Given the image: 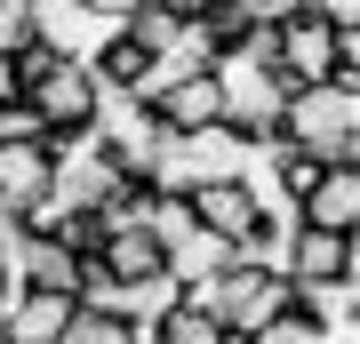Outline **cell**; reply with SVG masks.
Instances as JSON below:
<instances>
[{"label":"cell","instance_id":"6","mask_svg":"<svg viewBox=\"0 0 360 344\" xmlns=\"http://www.w3.org/2000/svg\"><path fill=\"white\" fill-rule=\"evenodd\" d=\"M281 281H360V241H352V232L296 224L288 248H281Z\"/></svg>","mask_w":360,"mask_h":344},{"label":"cell","instance_id":"17","mask_svg":"<svg viewBox=\"0 0 360 344\" xmlns=\"http://www.w3.org/2000/svg\"><path fill=\"white\" fill-rule=\"evenodd\" d=\"M184 25H193V16H168V8H136V16H120V40H129V49H144V56H168Z\"/></svg>","mask_w":360,"mask_h":344},{"label":"cell","instance_id":"15","mask_svg":"<svg viewBox=\"0 0 360 344\" xmlns=\"http://www.w3.org/2000/svg\"><path fill=\"white\" fill-rule=\"evenodd\" d=\"M144 344H232V336H224L200 305H184V288H176V305H168L153 329H144Z\"/></svg>","mask_w":360,"mask_h":344},{"label":"cell","instance_id":"3","mask_svg":"<svg viewBox=\"0 0 360 344\" xmlns=\"http://www.w3.org/2000/svg\"><path fill=\"white\" fill-rule=\"evenodd\" d=\"M184 305H200L232 344H248L257 329H272V320L288 312V281L281 272H257V265H232V272H217V281H193Z\"/></svg>","mask_w":360,"mask_h":344},{"label":"cell","instance_id":"8","mask_svg":"<svg viewBox=\"0 0 360 344\" xmlns=\"http://www.w3.org/2000/svg\"><path fill=\"white\" fill-rule=\"evenodd\" d=\"M296 224H312V232H352V241H360V160H352V168H321V177L304 184V200H296Z\"/></svg>","mask_w":360,"mask_h":344},{"label":"cell","instance_id":"4","mask_svg":"<svg viewBox=\"0 0 360 344\" xmlns=\"http://www.w3.org/2000/svg\"><path fill=\"white\" fill-rule=\"evenodd\" d=\"M129 184L112 168V153H104L96 144V128H72V136H49V192L65 208H80V217H96L104 200H112V192Z\"/></svg>","mask_w":360,"mask_h":344},{"label":"cell","instance_id":"10","mask_svg":"<svg viewBox=\"0 0 360 344\" xmlns=\"http://www.w3.org/2000/svg\"><path fill=\"white\" fill-rule=\"evenodd\" d=\"M8 248H16V272H25V288H49V296H72V305H80L89 256H72L65 241H25V232H8Z\"/></svg>","mask_w":360,"mask_h":344},{"label":"cell","instance_id":"21","mask_svg":"<svg viewBox=\"0 0 360 344\" xmlns=\"http://www.w3.org/2000/svg\"><path fill=\"white\" fill-rule=\"evenodd\" d=\"M304 16L328 32H360V0H304Z\"/></svg>","mask_w":360,"mask_h":344},{"label":"cell","instance_id":"18","mask_svg":"<svg viewBox=\"0 0 360 344\" xmlns=\"http://www.w3.org/2000/svg\"><path fill=\"white\" fill-rule=\"evenodd\" d=\"M248 344H328L321 329H312V320L304 312H296V296H288V312L281 320H272V329H257V336H248Z\"/></svg>","mask_w":360,"mask_h":344},{"label":"cell","instance_id":"2","mask_svg":"<svg viewBox=\"0 0 360 344\" xmlns=\"http://www.w3.org/2000/svg\"><path fill=\"white\" fill-rule=\"evenodd\" d=\"M16 96L32 104L40 136H72V128H96V72L72 56H49V49H25L16 56Z\"/></svg>","mask_w":360,"mask_h":344},{"label":"cell","instance_id":"1","mask_svg":"<svg viewBox=\"0 0 360 344\" xmlns=\"http://www.w3.org/2000/svg\"><path fill=\"white\" fill-rule=\"evenodd\" d=\"M272 136H281L288 153H304L312 168H352V160H360V89H345V80L288 89Z\"/></svg>","mask_w":360,"mask_h":344},{"label":"cell","instance_id":"12","mask_svg":"<svg viewBox=\"0 0 360 344\" xmlns=\"http://www.w3.org/2000/svg\"><path fill=\"white\" fill-rule=\"evenodd\" d=\"M32 200H49V136L40 144H0V208H8V224Z\"/></svg>","mask_w":360,"mask_h":344},{"label":"cell","instance_id":"16","mask_svg":"<svg viewBox=\"0 0 360 344\" xmlns=\"http://www.w3.org/2000/svg\"><path fill=\"white\" fill-rule=\"evenodd\" d=\"M56 344H144L136 320H120V312H96V305H72V329L56 336Z\"/></svg>","mask_w":360,"mask_h":344},{"label":"cell","instance_id":"25","mask_svg":"<svg viewBox=\"0 0 360 344\" xmlns=\"http://www.w3.org/2000/svg\"><path fill=\"white\" fill-rule=\"evenodd\" d=\"M8 232H16V224H8V208H0V241H8Z\"/></svg>","mask_w":360,"mask_h":344},{"label":"cell","instance_id":"14","mask_svg":"<svg viewBox=\"0 0 360 344\" xmlns=\"http://www.w3.org/2000/svg\"><path fill=\"white\" fill-rule=\"evenodd\" d=\"M153 120L168 128V136H193V128H217V80H208V72L176 80L168 96H153Z\"/></svg>","mask_w":360,"mask_h":344},{"label":"cell","instance_id":"9","mask_svg":"<svg viewBox=\"0 0 360 344\" xmlns=\"http://www.w3.org/2000/svg\"><path fill=\"white\" fill-rule=\"evenodd\" d=\"M288 296H296V312H304L328 344H360L352 336L360 329V281H288Z\"/></svg>","mask_w":360,"mask_h":344},{"label":"cell","instance_id":"23","mask_svg":"<svg viewBox=\"0 0 360 344\" xmlns=\"http://www.w3.org/2000/svg\"><path fill=\"white\" fill-rule=\"evenodd\" d=\"M89 16H104V25H120V16H136V8H153V0H80Z\"/></svg>","mask_w":360,"mask_h":344},{"label":"cell","instance_id":"13","mask_svg":"<svg viewBox=\"0 0 360 344\" xmlns=\"http://www.w3.org/2000/svg\"><path fill=\"white\" fill-rule=\"evenodd\" d=\"M0 320H8V344H56V336L72 329V296H49V288H25V296H16L8 312H0Z\"/></svg>","mask_w":360,"mask_h":344},{"label":"cell","instance_id":"5","mask_svg":"<svg viewBox=\"0 0 360 344\" xmlns=\"http://www.w3.org/2000/svg\"><path fill=\"white\" fill-rule=\"evenodd\" d=\"M112 32H120V25H104V16H89L80 0H32V49H49V56L96 64V49H104Z\"/></svg>","mask_w":360,"mask_h":344},{"label":"cell","instance_id":"24","mask_svg":"<svg viewBox=\"0 0 360 344\" xmlns=\"http://www.w3.org/2000/svg\"><path fill=\"white\" fill-rule=\"evenodd\" d=\"M0 104H16V56H0Z\"/></svg>","mask_w":360,"mask_h":344},{"label":"cell","instance_id":"11","mask_svg":"<svg viewBox=\"0 0 360 344\" xmlns=\"http://www.w3.org/2000/svg\"><path fill=\"white\" fill-rule=\"evenodd\" d=\"M184 144V177L193 184H232L248 168V136H232V128L217 120V128H193V136H176Z\"/></svg>","mask_w":360,"mask_h":344},{"label":"cell","instance_id":"22","mask_svg":"<svg viewBox=\"0 0 360 344\" xmlns=\"http://www.w3.org/2000/svg\"><path fill=\"white\" fill-rule=\"evenodd\" d=\"M16 296H25V272H16V248H8V241H0V312H8V305H16Z\"/></svg>","mask_w":360,"mask_h":344},{"label":"cell","instance_id":"7","mask_svg":"<svg viewBox=\"0 0 360 344\" xmlns=\"http://www.w3.org/2000/svg\"><path fill=\"white\" fill-rule=\"evenodd\" d=\"M184 208H193V224L208 232V241H224V248H240V241H257V232H264V208L248 200L240 177H232V184H193V192H184Z\"/></svg>","mask_w":360,"mask_h":344},{"label":"cell","instance_id":"20","mask_svg":"<svg viewBox=\"0 0 360 344\" xmlns=\"http://www.w3.org/2000/svg\"><path fill=\"white\" fill-rule=\"evenodd\" d=\"M0 144H40V120H32V104H25V96L0 104Z\"/></svg>","mask_w":360,"mask_h":344},{"label":"cell","instance_id":"19","mask_svg":"<svg viewBox=\"0 0 360 344\" xmlns=\"http://www.w3.org/2000/svg\"><path fill=\"white\" fill-rule=\"evenodd\" d=\"M32 49V0H0V56Z\"/></svg>","mask_w":360,"mask_h":344},{"label":"cell","instance_id":"26","mask_svg":"<svg viewBox=\"0 0 360 344\" xmlns=\"http://www.w3.org/2000/svg\"><path fill=\"white\" fill-rule=\"evenodd\" d=\"M0 344H8V320H0Z\"/></svg>","mask_w":360,"mask_h":344}]
</instances>
